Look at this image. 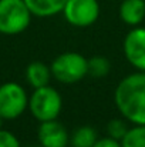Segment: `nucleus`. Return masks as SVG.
<instances>
[{"instance_id":"nucleus-9","label":"nucleus","mask_w":145,"mask_h":147,"mask_svg":"<svg viewBox=\"0 0 145 147\" xmlns=\"http://www.w3.org/2000/svg\"><path fill=\"white\" fill-rule=\"evenodd\" d=\"M120 19L128 26H138L145 19V0H122Z\"/></svg>"},{"instance_id":"nucleus-1","label":"nucleus","mask_w":145,"mask_h":147,"mask_svg":"<svg viewBox=\"0 0 145 147\" xmlns=\"http://www.w3.org/2000/svg\"><path fill=\"white\" fill-rule=\"evenodd\" d=\"M114 101L125 120L145 124V71L124 77L115 87Z\"/></svg>"},{"instance_id":"nucleus-6","label":"nucleus","mask_w":145,"mask_h":147,"mask_svg":"<svg viewBox=\"0 0 145 147\" xmlns=\"http://www.w3.org/2000/svg\"><path fill=\"white\" fill-rule=\"evenodd\" d=\"M61 13L71 26L88 27L100 17V3L98 0H67Z\"/></svg>"},{"instance_id":"nucleus-4","label":"nucleus","mask_w":145,"mask_h":147,"mask_svg":"<svg viewBox=\"0 0 145 147\" xmlns=\"http://www.w3.org/2000/svg\"><path fill=\"white\" fill-rule=\"evenodd\" d=\"M29 109L33 117L40 123L55 120L63 109V100L60 93L47 84L34 89L33 94L29 97Z\"/></svg>"},{"instance_id":"nucleus-14","label":"nucleus","mask_w":145,"mask_h":147,"mask_svg":"<svg viewBox=\"0 0 145 147\" xmlns=\"http://www.w3.org/2000/svg\"><path fill=\"white\" fill-rule=\"evenodd\" d=\"M110 70H111V63L107 57L94 56L88 60V74L96 79L105 77L110 73Z\"/></svg>"},{"instance_id":"nucleus-2","label":"nucleus","mask_w":145,"mask_h":147,"mask_svg":"<svg viewBox=\"0 0 145 147\" xmlns=\"http://www.w3.org/2000/svg\"><path fill=\"white\" fill-rule=\"evenodd\" d=\"M51 76L60 83L73 84L83 80L88 74V60L76 51L58 54L50 66Z\"/></svg>"},{"instance_id":"nucleus-13","label":"nucleus","mask_w":145,"mask_h":147,"mask_svg":"<svg viewBox=\"0 0 145 147\" xmlns=\"http://www.w3.org/2000/svg\"><path fill=\"white\" fill-rule=\"evenodd\" d=\"M121 147H145V124H134L120 140Z\"/></svg>"},{"instance_id":"nucleus-3","label":"nucleus","mask_w":145,"mask_h":147,"mask_svg":"<svg viewBox=\"0 0 145 147\" xmlns=\"http://www.w3.org/2000/svg\"><path fill=\"white\" fill-rule=\"evenodd\" d=\"M31 16L24 0H0V33L6 36L23 33L30 26Z\"/></svg>"},{"instance_id":"nucleus-18","label":"nucleus","mask_w":145,"mask_h":147,"mask_svg":"<svg viewBox=\"0 0 145 147\" xmlns=\"http://www.w3.org/2000/svg\"><path fill=\"white\" fill-rule=\"evenodd\" d=\"M3 120H4V119H3V117H1V116H0V129H1V127H3Z\"/></svg>"},{"instance_id":"nucleus-17","label":"nucleus","mask_w":145,"mask_h":147,"mask_svg":"<svg viewBox=\"0 0 145 147\" xmlns=\"http://www.w3.org/2000/svg\"><path fill=\"white\" fill-rule=\"evenodd\" d=\"M93 147H121V143H120V140H115L108 136L104 139H98L93 144Z\"/></svg>"},{"instance_id":"nucleus-10","label":"nucleus","mask_w":145,"mask_h":147,"mask_svg":"<svg viewBox=\"0 0 145 147\" xmlns=\"http://www.w3.org/2000/svg\"><path fill=\"white\" fill-rule=\"evenodd\" d=\"M33 16L50 17L63 11L67 0H24Z\"/></svg>"},{"instance_id":"nucleus-16","label":"nucleus","mask_w":145,"mask_h":147,"mask_svg":"<svg viewBox=\"0 0 145 147\" xmlns=\"http://www.w3.org/2000/svg\"><path fill=\"white\" fill-rule=\"evenodd\" d=\"M0 147H20V142L11 131L0 129Z\"/></svg>"},{"instance_id":"nucleus-8","label":"nucleus","mask_w":145,"mask_h":147,"mask_svg":"<svg viewBox=\"0 0 145 147\" xmlns=\"http://www.w3.org/2000/svg\"><path fill=\"white\" fill-rule=\"evenodd\" d=\"M39 143L41 147H67L68 133L65 127L55 120L41 121L37 131Z\"/></svg>"},{"instance_id":"nucleus-12","label":"nucleus","mask_w":145,"mask_h":147,"mask_svg":"<svg viewBox=\"0 0 145 147\" xmlns=\"http://www.w3.org/2000/svg\"><path fill=\"white\" fill-rule=\"evenodd\" d=\"M98 140L97 131L91 126H81L76 129L71 134V146L73 147H93Z\"/></svg>"},{"instance_id":"nucleus-11","label":"nucleus","mask_w":145,"mask_h":147,"mask_svg":"<svg viewBox=\"0 0 145 147\" xmlns=\"http://www.w3.org/2000/svg\"><path fill=\"white\" fill-rule=\"evenodd\" d=\"M26 79L33 89L47 86L51 79V70L43 61H31L26 69Z\"/></svg>"},{"instance_id":"nucleus-15","label":"nucleus","mask_w":145,"mask_h":147,"mask_svg":"<svg viewBox=\"0 0 145 147\" xmlns=\"http://www.w3.org/2000/svg\"><path fill=\"white\" fill-rule=\"evenodd\" d=\"M127 130H128V127H127L125 121L121 120V119H112L107 124V133H108V136L112 137V139H115V140H121L125 136Z\"/></svg>"},{"instance_id":"nucleus-7","label":"nucleus","mask_w":145,"mask_h":147,"mask_svg":"<svg viewBox=\"0 0 145 147\" xmlns=\"http://www.w3.org/2000/svg\"><path fill=\"white\" fill-rule=\"evenodd\" d=\"M124 54L131 66L145 71V27H135L124 39Z\"/></svg>"},{"instance_id":"nucleus-5","label":"nucleus","mask_w":145,"mask_h":147,"mask_svg":"<svg viewBox=\"0 0 145 147\" xmlns=\"http://www.w3.org/2000/svg\"><path fill=\"white\" fill-rule=\"evenodd\" d=\"M29 107V96L26 90L14 82L0 86V116L4 120L20 117Z\"/></svg>"}]
</instances>
